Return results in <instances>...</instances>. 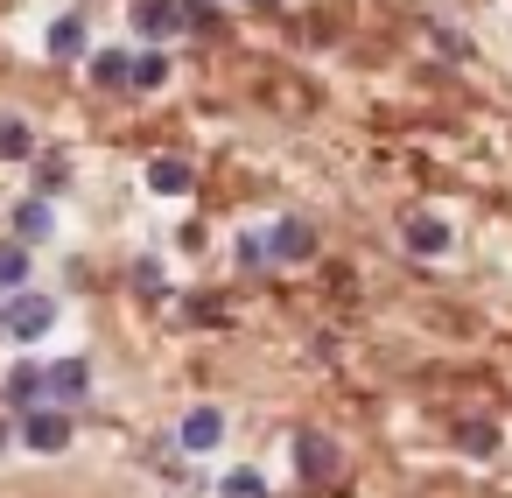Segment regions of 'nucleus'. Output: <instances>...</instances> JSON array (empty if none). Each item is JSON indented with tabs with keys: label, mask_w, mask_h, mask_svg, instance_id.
Segmentation results:
<instances>
[{
	"label": "nucleus",
	"mask_w": 512,
	"mask_h": 498,
	"mask_svg": "<svg viewBox=\"0 0 512 498\" xmlns=\"http://www.w3.org/2000/svg\"><path fill=\"white\" fill-rule=\"evenodd\" d=\"M253 8H274V0H253Z\"/></svg>",
	"instance_id": "nucleus-24"
},
{
	"label": "nucleus",
	"mask_w": 512,
	"mask_h": 498,
	"mask_svg": "<svg viewBox=\"0 0 512 498\" xmlns=\"http://www.w3.org/2000/svg\"><path fill=\"white\" fill-rule=\"evenodd\" d=\"M43 43H50V57H57V64H78V57L92 50V43H85V15H57Z\"/></svg>",
	"instance_id": "nucleus-12"
},
{
	"label": "nucleus",
	"mask_w": 512,
	"mask_h": 498,
	"mask_svg": "<svg viewBox=\"0 0 512 498\" xmlns=\"http://www.w3.org/2000/svg\"><path fill=\"white\" fill-rule=\"evenodd\" d=\"M134 29H141L148 43L183 36V29H190V0H141V8H134Z\"/></svg>",
	"instance_id": "nucleus-3"
},
{
	"label": "nucleus",
	"mask_w": 512,
	"mask_h": 498,
	"mask_svg": "<svg viewBox=\"0 0 512 498\" xmlns=\"http://www.w3.org/2000/svg\"><path fill=\"white\" fill-rule=\"evenodd\" d=\"M36 155V127L15 120V113H0V162H29Z\"/></svg>",
	"instance_id": "nucleus-15"
},
{
	"label": "nucleus",
	"mask_w": 512,
	"mask_h": 498,
	"mask_svg": "<svg viewBox=\"0 0 512 498\" xmlns=\"http://www.w3.org/2000/svg\"><path fill=\"white\" fill-rule=\"evenodd\" d=\"M134 281H141L148 295H162V267H155V260H141V267H134Z\"/></svg>",
	"instance_id": "nucleus-21"
},
{
	"label": "nucleus",
	"mask_w": 512,
	"mask_h": 498,
	"mask_svg": "<svg viewBox=\"0 0 512 498\" xmlns=\"http://www.w3.org/2000/svg\"><path fill=\"white\" fill-rule=\"evenodd\" d=\"M295 470H302L309 484L337 477V442H330V435H316V428H302V435H295Z\"/></svg>",
	"instance_id": "nucleus-8"
},
{
	"label": "nucleus",
	"mask_w": 512,
	"mask_h": 498,
	"mask_svg": "<svg viewBox=\"0 0 512 498\" xmlns=\"http://www.w3.org/2000/svg\"><path fill=\"white\" fill-rule=\"evenodd\" d=\"M64 183H71V155H43L36 162V197H57Z\"/></svg>",
	"instance_id": "nucleus-18"
},
{
	"label": "nucleus",
	"mask_w": 512,
	"mask_h": 498,
	"mask_svg": "<svg viewBox=\"0 0 512 498\" xmlns=\"http://www.w3.org/2000/svg\"><path fill=\"white\" fill-rule=\"evenodd\" d=\"M0 400H8V414H36L50 393H43V365H15L8 386H0Z\"/></svg>",
	"instance_id": "nucleus-9"
},
{
	"label": "nucleus",
	"mask_w": 512,
	"mask_h": 498,
	"mask_svg": "<svg viewBox=\"0 0 512 498\" xmlns=\"http://www.w3.org/2000/svg\"><path fill=\"white\" fill-rule=\"evenodd\" d=\"M29 288V246L22 239H0V302Z\"/></svg>",
	"instance_id": "nucleus-13"
},
{
	"label": "nucleus",
	"mask_w": 512,
	"mask_h": 498,
	"mask_svg": "<svg viewBox=\"0 0 512 498\" xmlns=\"http://www.w3.org/2000/svg\"><path fill=\"white\" fill-rule=\"evenodd\" d=\"M456 449L484 463V456H498V428L491 421H456Z\"/></svg>",
	"instance_id": "nucleus-16"
},
{
	"label": "nucleus",
	"mask_w": 512,
	"mask_h": 498,
	"mask_svg": "<svg viewBox=\"0 0 512 498\" xmlns=\"http://www.w3.org/2000/svg\"><path fill=\"white\" fill-rule=\"evenodd\" d=\"M400 246H407V253H421V260H442V253L456 246V232H449V218H435V211H414V218L400 225Z\"/></svg>",
	"instance_id": "nucleus-4"
},
{
	"label": "nucleus",
	"mask_w": 512,
	"mask_h": 498,
	"mask_svg": "<svg viewBox=\"0 0 512 498\" xmlns=\"http://www.w3.org/2000/svg\"><path fill=\"white\" fill-rule=\"evenodd\" d=\"M267 260H316V225L309 218H281V225H267Z\"/></svg>",
	"instance_id": "nucleus-6"
},
{
	"label": "nucleus",
	"mask_w": 512,
	"mask_h": 498,
	"mask_svg": "<svg viewBox=\"0 0 512 498\" xmlns=\"http://www.w3.org/2000/svg\"><path fill=\"white\" fill-rule=\"evenodd\" d=\"M127 78H134V50H99V57H92V85H99V92H120Z\"/></svg>",
	"instance_id": "nucleus-14"
},
{
	"label": "nucleus",
	"mask_w": 512,
	"mask_h": 498,
	"mask_svg": "<svg viewBox=\"0 0 512 498\" xmlns=\"http://www.w3.org/2000/svg\"><path fill=\"white\" fill-rule=\"evenodd\" d=\"M218 498H267V477L260 470H225L218 477Z\"/></svg>",
	"instance_id": "nucleus-19"
},
{
	"label": "nucleus",
	"mask_w": 512,
	"mask_h": 498,
	"mask_svg": "<svg viewBox=\"0 0 512 498\" xmlns=\"http://www.w3.org/2000/svg\"><path fill=\"white\" fill-rule=\"evenodd\" d=\"M127 85H134V92H162V85H169V57H162V50H141Z\"/></svg>",
	"instance_id": "nucleus-17"
},
{
	"label": "nucleus",
	"mask_w": 512,
	"mask_h": 498,
	"mask_svg": "<svg viewBox=\"0 0 512 498\" xmlns=\"http://www.w3.org/2000/svg\"><path fill=\"white\" fill-rule=\"evenodd\" d=\"M239 260H246V267H260V260H267V239H260V232H246V239H239Z\"/></svg>",
	"instance_id": "nucleus-20"
},
{
	"label": "nucleus",
	"mask_w": 512,
	"mask_h": 498,
	"mask_svg": "<svg viewBox=\"0 0 512 498\" xmlns=\"http://www.w3.org/2000/svg\"><path fill=\"white\" fill-rule=\"evenodd\" d=\"M190 183H197V169H190L183 155H155V162H148V190H155V197H190Z\"/></svg>",
	"instance_id": "nucleus-10"
},
{
	"label": "nucleus",
	"mask_w": 512,
	"mask_h": 498,
	"mask_svg": "<svg viewBox=\"0 0 512 498\" xmlns=\"http://www.w3.org/2000/svg\"><path fill=\"white\" fill-rule=\"evenodd\" d=\"M22 442H29L36 456H64V449H71V407H36V414H22Z\"/></svg>",
	"instance_id": "nucleus-2"
},
{
	"label": "nucleus",
	"mask_w": 512,
	"mask_h": 498,
	"mask_svg": "<svg viewBox=\"0 0 512 498\" xmlns=\"http://www.w3.org/2000/svg\"><path fill=\"white\" fill-rule=\"evenodd\" d=\"M176 442H183L190 456L218 449V442H225V407H190V414H183V428H176Z\"/></svg>",
	"instance_id": "nucleus-7"
},
{
	"label": "nucleus",
	"mask_w": 512,
	"mask_h": 498,
	"mask_svg": "<svg viewBox=\"0 0 512 498\" xmlns=\"http://www.w3.org/2000/svg\"><path fill=\"white\" fill-rule=\"evenodd\" d=\"M0 309H8V337H15V344L50 337V323H57V302H50L43 288H22V295H8V302H0Z\"/></svg>",
	"instance_id": "nucleus-1"
},
{
	"label": "nucleus",
	"mask_w": 512,
	"mask_h": 498,
	"mask_svg": "<svg viewBox=\"0 0 512 498\" xmlns=\"http://www.w3.org/2000/svg\"><path fill=\"white\" fill-rule=\"evenodd\" d=\"M0 449H8V421H0Z\"/></svg>",
	"instance_id": "nucleus-22"
},
{
	"label": "nucleus",
	"mask_w": 512,
	"mask_h": 498,
	"mask_svg": "<svg viewBox=\"0 0 512 498\" xmlns=\"http://www.w3.org/2000/svg\"><path fill=\"white\" fill-rule=\"evenodd\" d=\"M0 330H8V309H0Z\"/></svg>",
	"instance_id": "nucleus-23"
},
{
	"label": "nucleus",
	"mask_w": 512,
	"mask_h": 498,
	"mask_svg": "<svg viewBox=\"0 0 512 498\" xmlns=\"http://www.w3.org/2000/svg\"><path fill=\"white\" fill-rule=\"evenodd\" d=\"M50 232H57V211H50V197H22V204H15V239H22V246H43Z\"/></svg>",
	"instance_id": "nucleus-11"
},
{
	"label": "nucleus",
	"mask_w": 512,
	"mask_h": 498,
	"mask_svg": "<svg viewBox=\"0 0 512 498\" xmlns=\"http://www.w3.org/2000/svg\"><path fill=\"white\" fill-rule=\"evenodd\" d=\"M43 393H50V407H78V400L92 393V365H85V358H57V365H43Z\"/></svg>",
	"instance_id": "nucleus-5"
}]
</instances>
